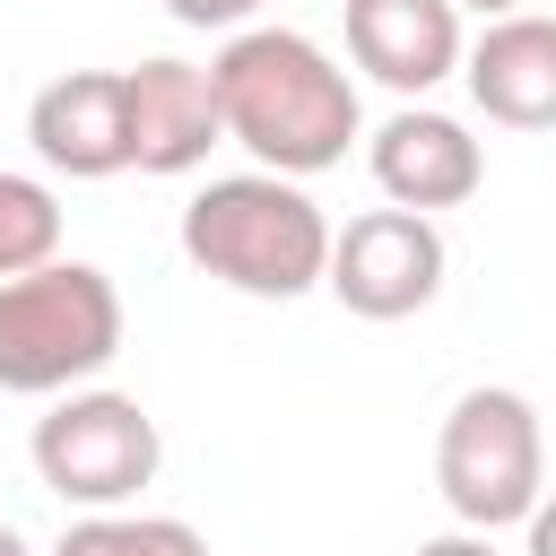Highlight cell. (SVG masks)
Segmentation results:
<instances>
[{"label":"cell","mask_w":556,"mask_h":556,"mask_svg":"<svg viewBox=\"0 0 556 556\" xmlns=\"http://www.w3.org/2000/svg\"><path fill=\"white\" fill-rule=\"evenodd\" d=\"M217 78V113H226V139L261 156V174H321L348 156V139L365 130V104H356V78L295 26H243L226 35V52L208 61Z\"/></svg>","instance_id":"obj_1"},{"label":"cell","mask_w":556,"mask_h":556,"mask_svg":"<svg viewBox=\"0 0 556 556\" xmlns=\"http://www.w3.org/2000/svg\"><path fill=\"white\" fill-rule=\"evenodd\" d=\"M182 261L235 295L295 304L330 278V217L287 174H217L182 200Z\"/></svg>","instance_id":"obj_2"},{"label":"cell","mask_w":556,"mask_h":556,"mask_svg":"<svg viewBox=\"0 0 556 556\" xmlns=\"http://www.w3.org/2000/svg\"><path fill=\"white\" fill-rule=\"evenodd\" d=\"M122 356V295L96 261H43L0 278V391L52 400Z\"/></svg>","instance_id":"obj_3"},{"label":"cell","mask_w":556,"mask_h":556,"mask_svg":"<svg viewBox=\"0 0 556 556\" xmlns=\"http://www.w3.org/2000/svg\"><path fill=\"white\" fill-rule=\"evenodd\" d=\"M434 486L460 513V530H513L539 513L547 495V443H539V408L504 382H478L443 408L434 434Z\"/></svg>","instance_id":"obj_4"},{"label":"cell","mask_w":556,"mask_h":556,"mask_svg":"<svg viewBox=\"0 0 556 556\" xmlns=\"http://www.w3.org/2000/svg\"><path fill=\"white\" fill-rule=\"evenodd\" d=\"M26 452H35V478L78 513H122L165 460L156 417L130 391H61L52 417H35Z\"/></svg>","instance_id":"obj_5"},{"label":"cell","mask_w":556,"mask_h":556,"mask_svg":"<svg viewBox=\"0 0 556 556\" xmlns=\"http://www.w3.org/2000/svg\"><path fill=\"white\" fill-rule=\"evenodd\" d=\"M443 235H434V217H417V208H365V217H348L339 235H330V295L356 313V321H408V313H426L434 295H443Z\"/></svg>","instance_id":"obj_6"},{"label":"cell","mask_w":556,"mask_h":556,"mask_svg":"<svg viewBox=\"0 0 556 556\" xmlns=\"http://www.w3.org/2000/svg\"><path fill=\"white\" fill-rule=\"evenodd\" d=\"M26 139L70 182L130 174V87H122V70H61L52 87H35Z\"/></svg>","instance_id":"obj_7"},{"label":"cell","mask_w":556,"mask_h":556,"mask_svg":"<svg viewBox=\"0 0 556 556\" xmlns=\"http://www.w3.org/2000/svg\"><path fill=\"white\" fill-rule=\"evenodd\" d=\"M122 87H130V165L139 174H191V165H208V148L226 139V113H217V78L200 61L156 52L139 70H122Z\"/></svg>","instance_id":"obj_8"},{"label":"cell","mask_w":556,"mask_h":556,"mask_svg":"<svg viewBox=\"0 0 556 556\" xmlns=\"http://www.w3.org/2000/svg\"><path fill=\"white\" fill-rule=\"evenodd\" d=\"M365 156H374L382 200H391V208H417V217L460 208V200H478V182H486V148H478L452 113H426V104H400V113L374 130Z\"/></svg>","instance_id":"obj_9"},{"label":"cell","mask_w":556,"mask_h":556,"mask_svg":"<svg viewBox=\"0 0 556 556\" xmlns=\"http://www.w3.org/2000/svg\"><path fill=\"white\" fill-rule=\"evenodd\" d=\"M339 17H348V61L391 96L443 87L469 52L452 0H339Z\"/></svg>","instance_id":"obj_10"},{"label":"cell","mask_w":556,"mask_h":556,"mask_svg":"<svg viewBox=\"0 0 556 556\" xmlns=\"http://www.w3.org/2000/svg\"><path fill=\"white\" fill-rule=\"evenodd\" d=\"M469 104L504 130H556V17H486V35L460 52Z\"/></svg>","instance_id":"obj_11"},{"label":"cell","mask_w":556,"mask_h":556,"mask_svg":"<svg viewBox=\"0 0 556 556\" xmlns=\"http://www.w3.org/2000/svg\"><path fill=\"white\" fill-rule=\"evenodd\" d=\"M52 556H208V539L174 513H78Z\"/></svg>","instance_id":"obj_12"},{"label":"cell","mask_w":556,"mask_h":556,"mask_svg":"<svg viewBox=\"0 0 556 556\" xmlns=\"http://www.w3.org/2000/svg\"><path fill=\"white\" fill-rule=\"evenodd\" d=\"M61 261V200L35 174H0V278Z\"/></svg>","instance_id":"obj_13"},{"label":"cell","mask_w":556,"mask_h":556,"mask_svg":"<svg viewBox=\"0 0 556 556\" xmlns=\"http://www.w3.org/2000/svg\"><path fill=\"white\" fill-rule=\"evenodd\" d=\"M261 9H269V0H165V17H174V26H200V35H243Z\"/></svg>","instance_id":"obj_14"},{"label":"cell","mask_w":556,"mask_h":556,"mask_svg":"<svg viewBox=\"0 0 556 556\" xmlns=\"http://www.w3.org/2000/svg\"><path fill=\"white\" fill-rule=\"evenodd\" d=\"M521 556H556V495H539V513L521 521Z\"/></svg>","instance_id":"obj_15"},{"label":"cell","mask_w":556,"mask_h":556,"mask_svg":"<svg viewBox=\"0 0 556 556\" xmlns=\"http://www.w3.org/2000/svg\"><path fill=\"white\" fill-rule=\"evenodd\" d=\"M417 556H495V547H486V530H443V539H426Z\"/></svg>","instance_id":"obj_16"},{"label":"cell","mask_w":556,"mask_h":556,"mask_svg":"<svg viewBox=\"0 0 556 556\" xmlns=\"http://www.w3.org/2000/svg\"><path fill=\"white\" fill-rule=\"evenodd\" d=\"M452 9H478V17H521L530 0H452Z\"/></svg>","instance_id":"obj_17"},{"label":"cell","mask_w":556,"mask_h":556,"mask_svg":"<svg viewBox=\"0 0 556 556\" xmlns=\"http://www.w3.org/2000/svg\"><path fill=\"white\" fill-rule=\"evenodd\" d=\"M0 556H35V547L17 539V521H0Z\"/></svg>","instance_id":"obj_18"}]
</instances>
